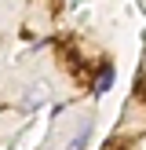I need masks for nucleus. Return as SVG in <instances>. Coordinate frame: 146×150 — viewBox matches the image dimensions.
Returning a JSON list of instances; mask_svg holds the SVG:
<instances>
[{
	"instance_id": "f257e3e1",
	"label": "nucleus",
	"mask_w": 146,
	"mask_h": 150,
	"mask_svg": "<svg viewBox=\"0 0 146 150\" xmlns=\"http://www.w3.org/2000/svg\"><path fill=\"white\" fill-rule=\"evenodd\" d=\"M91 136H95V128H91V125H80V128H77V136H73L69 143H66V150H88Z\"/></svg>"
},
{
	"instance_id": "f03ea898",
	"label": "nucleus",
	"mask_w": 146,
	"mask_h": 150,
	"mask_svg": "<svg viewBox=\"0 0 146 150\" xmlns=\"http://www.w3.org/2000/svg\"><path fill=\"white\" fill-rule=\"evenodd\" d=\"M113 66H106V70L99 73V81H95V88H91V95H102V92H110V88H113Z\"/></svg>"
},
{
	"instance_id": "7ed1b4c3",
	"label": "nucleus",
	"mask_w": 146,
	"mask_h": 150,
	"mask_svg": "<svg viewBox=\"0 0 146 150\" xmlns=\"http://www.w3.org/2000/svg\"><path fill=\"white\" fill-rule=\"evenodd\" d=\"M40 103H44V92H40V88H33V92L26 95V103H22V110H26V114H29V110H36V106H40Z\"/></svg>"
}]
</instances>
